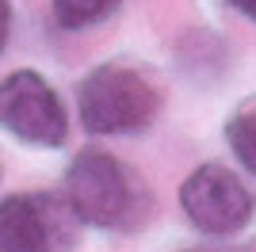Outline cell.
<instances>
[{
  "mask_svg": "<svg viewBox=\"0 0 256 252\" xmlns=\"http://www.w3.org/2000/svg\"><path fill=\"white\" fill-rule=\"evenodd\" d=\"M180 206L199 233L230 237L241 233L256 214L252 191L226 164H199L180 188Z\"/></svg>",
  "mask_w": 256,
  "mask_h": 252,
  "instance_id": "5b68a950",
  "label": "cell"
},
{
  "mask_svg": "<svg viewBox=\"0 0 256 252\" xmlns=\"http://www.w3.org/2000/svg\"><path fill=\"white\" fill-rule=\"evenodd\" d=\"M76 230L80 222L62 191H27L0 202V252H69Z\"/></svg>",
  "mask_w": 256,
  "mask_h": 252,
  "instance_id": "277c9868",
  "label": "cell"
},
{
  "mask_svg": "<svg viewBox=\"0 0 256 252\" xmlns=\"http://www.w3.org/2000/svg\"><path fill=\"white\" fill-rule=\"evenodd\" d=\"M226 146L241 160L248 176H256V107H245L237 111L230 122H226Z\"/></svg>",
  "mask_w": 256,
  "mask_h": 252,
  "instance_id": "52a82bcc",
  "label": "cell"
},
{
  "mask_svg": "<svg viewBox=\"0 0 256 252\" xmlns=\"http://www.w3.org/2000/svg\"><path fill=\"white\" fill-rule=\"evenodd\" d=\"M160 115V92L130 65H96L76 88V118L88 134H142Z\"/></svg>",
  "mask_w": 256,
  "mask_h": 252,
  "instance_id": "7a4b0ae2",
  "label": "cell"
},
{
  "mask_svg": "<svg viewBox=\"0 0 256 252\" xmlns=\"http://www.w3.org/2000/svg\"><path fill=\"white\" fill-rule=\"evenodd\" d=\"M12 38V0H0V54L8 50Z\"/></svg>",
  "mask_w": 256,
  "mask_h": 252,
  "instance_id": "ba28073f",
  "label": "cell"
},
{
  "mask_svg": "<svg viewBox=\"0 0 256 252\" xmlns=\"http://www.w3.org/2000/svg\"><path fill=\"white\" fill-rule=\"evenodd\" d=\"M0 130L23 146L58 149L69 142V111L42 73L16 69L0 80Z\"/></svg>",
  "mask_w": 256,
  "mask_h": 252,
  "instance_id": "3957f363",
  "label": "cell"
},
{
  "mask_svg": "<svg viewBox=\"0 0 256 252\" xmlns=\"http://www.w3.org/2000/svg\"><path fill=\"white\" fill-rule=\"evenodd\" d=\"M122 0H50L54 23L65 27V31H84V27H96L107 16H115Z\"/></svg>",
  "mask_w": 256,
  "mask_h": 252,
  "instance_id": "8992f818",
  "label": "cell"
},
{
  "mask_svg": "<svg viewBox=\"0 0 256 252\" xmlns=\"http://www.w3.org/2000/svg\"><path fill=\"white\" fill-rule=\"evenodd\" d=\"M62 195L80 226L111 233H134L153 214L150 184L104 149H80L62 176Z\"/></svg>",
  "mask_w": 256,
  "mask_h": 252,
  "instance_id": "6da1fadb",
  "label": "cell"
},
{
  "mask_svg": "<svg viewBox=\"0 0 256 252\" xmlns=\"http://www.w3.org/2000/svg\"><path fill=\"white\" fill-rule=\"evenodd\" d=\"M226 4H230L234 12H241L248 23H256V0H226Z\"/></svg>",
  "mask_w": 256,
  "mask_h": 252,
  "instance_id": "9c48e42d",
  "label": "cell"
}]
</instances>
